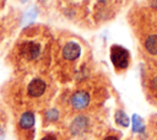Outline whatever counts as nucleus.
Listing matches in <instances>:
<instances>
[{
  "mask_svg": "<svg viewBox=\"0 0 157 140\" xmlns=\"http://www.w3.org/2000/svg\"><path fill=\"white\" fill-rule=\"evenodd\" d=\"M90 104H91V95L85 90L75 91L69 99V107L74 113H82L90 107Z\"/></svg>",
  "mask_w": 157,
  "mask_h": 140,
  "instance_id": "nucleus-4",
  "label": "nucleus"
},
{
  "mask_svg": "<svg viewBox=\"0 0 157 140\" xmlns=\"http://www.w3.org/2000/svg\"><path fill=\"white\" fill-rule=\"evenodd\" d=\"M7 128V115L2 106H0V140H4L6 136Z\"/></svg>",
  "mask_w": 157,
  "mask_h": 140,
  "instance_id": "nucleus-10",
  "label": "nucleus"
},
{
  "mask_svg": "<svg viewBox=\"0 0 157 140\" xmlns=\"http://www.w3.org/2000/svg\"><path fill=\"white\" fill-rule=\"evenodd\" d=\"M43 125H52L56 124L61 119V111L56 107H48L45 111H43Z\"/></svg>",
  "mask_w": 157,
  "mask_h": 140,
  "instance_id": "nucleus-7",
  "label": "nucleus"
},
{
  "mask_svg": "<svg viewBox=\"0 0 157 140\" xmlns=\"http://www.w3.org/2000/svg\"><path fill=\"white\" fill-rule=\"evenodd\" d=\"M18 53H20L21 58H23L26 60H34L40 53V45L37 42L26 41L20 44Z\"/></svg>",
  "mask_w": 157,
  "mask_h": 140,
  "instance_id": "nucleus-6",
  "label": "nucleus"
},
{
  "mask_svg": "<svg viewBox=\"0 0 157 140\" xmlns=\"http://www.w3.org/2000/svg\"><path fill=\"white\" fill-rule=\"evenodd\" d=\"M115 123L118 125H120V126L126 128L129 125V118H128V115L123 111L119 109V111L115 112Z\"/></svg>",
  "mask_w": 157,
  "mask_h": 140,
  "instance_id": "nucleus-11",
  "label": "nucleus"
},
{
  "mask_svg": "<svg viewBox=\"0 0 157 140\" xmlns=\"http://www.w3.org/2000/svg\"><path fill=\"white\" fill-rule=\"evenodd\" d=\"M47 92H48V84L47 81L39 77L32 79L26 88V95L28 99L34 103H43L47 98Z\"/></svg>",
  "mask_w": 157,
  "mask_h": 140,
  "instance_id": "nucleus-3",
  "label": "nucleus"
},
{
  "mask_svg": "<svg viewBox=\"0 0 157 140\" xmlns=\"http://www.w3.org/2000/svg\"><path fill=\"white\" fill-rule=\"evenodd\" d=\"M110 59L117 70H124L129 65V52L120 45H113L110 48Z\"/></svg>",
  "mask_w": 157,
  "mask_h": 140,
  "instance_id": "nucleus-5",
  "label": "nucleus"
},
{
  "mask_svg": "<svg viewBox=\"0 0 157 140\" xmlns=\"http://www.w3.org/2000/svg\"><path fill=\"white\" fill-rule=\"evenodd\" d=\"M142 130H144V122H142V119L137 114H134L132 115V131L140 133Z\"/></svg>",
  "mask_w": 157,
  "mask_h": 140,
  "instance_id": "nucleus-12",
  "label": "nucleus"
},
{
  "mask_svg": "<svg viewBox=\"0 0 157 140\" xmlns=\"http://www.w3.org/2000/svg\"><path fill=\"white\" fill-rule=\"evenodd\" d=\"M80 53H81V48H80V45L76 42H69V43H66L64 45V48H63V52H61L63 56L66 60H70V61L77 59L78 55H80Z\"/></svg>",
  "mask_w": 157,
  "mask_h": 140,
  "instance_id": "nucleus-8",
  "label": "nucleus"
},
{
  "mask_svg": "<svg viewBox=\"0 0 157 140\" xmlns=\"http://www.w3.org/2000/svg\"><path fill=\"white\" fill-rule=\"evenodd\" d=\"M94 126V122L92 119V117L90 114L86 113H77L70 122L69 126H67V131L70 134V136L82 140L85 138H87Z\"/></svg>",
  "mask_w": 157,
  "mask_h": 140,
  "instance_id": "nucleus-1",
  "label": "nucleus"
},
{
  "mask_svg": "<svg viewBox=\"0 0 157 140\" xmlns=\"http://www.w3.org/2000/svg\"><path fill=\"white\" fill-rule=\"evenodd\" d=\"M151 90L157 95V76L152 80V82H151Z\"/></svg>",
  "mask_w": 157,
  "mask_h": 140,
  "instance_id": "nucleus-15",
  "label": "nucleus"
},
{
  "mask_svg": "<svg viewBox=\"0 0 157 140\" xmlns=\"http://www.w3.org/2000/svg\"><path fill=\"white\" fill-rule=\"evenodd\" d=\"M39 140H61V139H60V135L58 133L49 131V133H45Z\"/></svg>",
  "mask_w": 157,
  "mask_h": 140,
  "instance_id": "nucleus-14",
  "label": "nucleus"
},
{
  "mask_svg": "<svg viewBox=\"0 0 157 140\" xmlns=\"http://www.w3.org/2000/svg\"><path fill=\"white\" fill-rule=\"evenodd\" d=\"M36 16H37V9H36V7H33V9L28 10V11L25 14L23 22H25V23H29L32 20H34V18H36Z\"/></svg>",
  "mask_w": 157,
  "mask_h": 140,
  "instance_id": "nucleus-13",
  "label": "nucleus"
},
{
  "mask_svg": "<svg viewBox=\"0 0 157 140\" xmlns=\"http://www.w3.org/2000/svg\"><path fill=\"white\" fill-rule=\"evenodd\" d=\"M102 140H119V138H118L117 135H114V134H108V135H105Z\"/></svg>",
  "mask_w": 157,
  "mask_h": 140,
  "instance_id": "nucleus-16",
  "label": "nucleus"
},
{
  "mask_svg": "<svg viewBox=\"0 0 157 140\" xmlns=\"http://www.w3.org/2000/svg\"><path fill=\"white\" fill-rule=\"evenodd\" d=\"M34 113L31 109L22 111L16 119V133L18 140H33L34 133Z\"/></svg>",
  "mask_w": 157,
  "mask_h": 140,
  "instance_id": "nucleus-2",
  "label": "nucleus"
},
{
  "mask_svg": "<svg viewBox=\"0 0 157 140\" xmlns=\"http://www.w3.org/2000/svg\"><path fill=\"white\" fill-rule=\"evenodd\" d=\"M145 48L146 50L152 54V55H157V36L156 34H151L146 38L145 41Z\"/></svg>",
  "mask_w": 157,
  "mask_h": 140,
  "instance_id": "nucleus-9",
  "label": "nucleus"
}]
</instances>
